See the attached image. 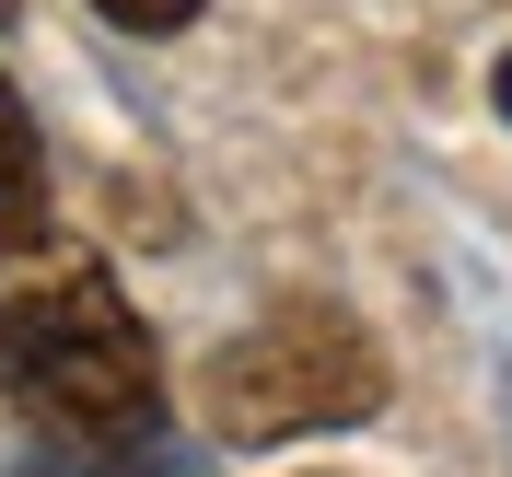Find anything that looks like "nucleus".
I'll use <instances>...</instances> for the list:
<instances>
[{
    "instance_id": "nucleus-1",
    "label": "nucleus",
    "mask_w": 512,
    "mask_h": 477,
    "mask_svg": "<svg viewBox=\"0 0 512 477\" xmlns=\"http://www.w3.org/2000/svg\"><path fill=\"white\" fill-rule=\"evenodd\" d=\"M0 396L70 454L82 443H140V431H163L152 326L117 303L105 268H59V280L0 291Z\"/></svg>"
},
{
    "instance_id": "nucleus-2",
    "label": "nucleus",
    "mask_w": 512,
    "mask_h": 477,
    "mask_svg": "<svg viewBox=\"0 0 512 477\" xmlns=\"http://www.w3.org/2000/svg\"><path fill=\"white\" fill-rule=\"evenodd\" d=\"M373 408H384V350L338 303H291V315L245 326L233 350H210V373H198V419L233 454L303 443V431H361Z\"/></svg>"
},
{
    "instance_id": "nucleus-3",
    "label": "nucleus",
    "mask_w": 512,
    "mask_h": 477,
    "mask_svg": "<svg viewBox=\"0 0 512 477\" xmlns=\"http://www.w3.org/2000/svg\"><path fill=\"white\" fill-rule=\"evenodd\" d=\"M47 245V152H35L24 105H12V82H0V256Z\"/></svg>"
},
{
    "instance_id": "nucleus-4",
    "label": "nucleus",
    "mask_w": 512,
    "mask_h": 477,
    "mask_svg": "<svg viewBox=\"0 0 512 477\" xmlns=\"http://www.w3.org/2000/svg\"><path fill=\"white\" fill-rule=\"evenodd\" d=\"M105 24H128V35H175V24H198V0H94Z\"/></svg>"
},
{
    "instance_id": "nucleus-5",
    "label": "nucleus",
    "mask_w": 512,
    "mask_h": 477,
    "mask_svg": "<svg viewBox=\"0 0 512 477\" xmlns=\"http://www.w3.org/2000/svg\"><path fill=\"white\" fill-rule=\"evenodd\" d=\"M489 105H501V117H512V59H501V70H489Z\"/></svg>"
},
{
    "instance_id": "nucleus-6",
    "label": "nucleus",
    "mask_w": 512,
    "mask_h": 477,
    "mask_svg": "<svg viewBox=\"0 0 512 477\" xmlns=\"http://www.w3.org/2000/svg\"><path fill=\"white\" fill-rule=\"evenodd\" d=\"M0 24H12V0H0Z\"/></svg>"
}]
</instances>
